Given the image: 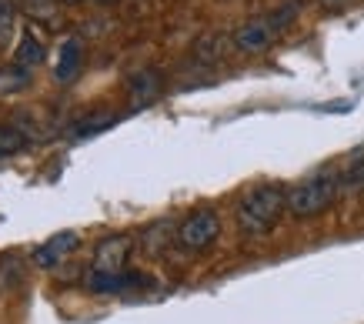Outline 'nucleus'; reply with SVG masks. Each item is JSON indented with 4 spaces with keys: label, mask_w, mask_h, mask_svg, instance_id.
Masks as SVG:
<instances>
[{
    "label": "nucleus",
    "mask_w": 364,
    "mask_h": 324,
    "mask_svg": "<svg viewBox=\"0 0 364 324\" xmlns=\"http://www.w3.org/2000/svg\"><path fill=\"white\" fill-rule=\"evenodd\" d=\"M287 211V188L281 184H261V188L247 190L237 204V231L247 237H261L274 231L277 221Z\"/></svg>",
    "instance_id": "obj_1"
},
{
    "label": "nucleus",
    "mask_w": 364,
    "mask_h": 324,
    "mask_svg": "<svg viewBox=\"0 0 364 324\" xmlns=\"http://www.w3.org/2000/svg\"><path fill=\"white\" fill-rule=\"evenodd\" d=\"M341 194H344L341 174H334V171H318V174H311L308 180H301L298 188L287 190V214L298 217V221H308L314 214L328 211Z\"/></svg>",
    "instance_id": "obj_2"
},
{
    "label": "nucleus",
    "mask_w": 364,
    "mask_h": 324,
    "mask_svg": "<svg viewBox=\"0 0 364 324\" xmlns=\"http://www.w3.org/2000/svg\"><path fill=\"white\" fill-rule=\"evenodd\" d=\"M301 11V0H287L284 7H277L271 14H261V17H251V21H244L237 31H234L231 44L241 50V54H261L267 47L274 44L281 31H284L287 23L298 17Z\"/></svg>",
    "instance_id": "obj_3"
},
{
    "label": "nucleus",
    "mask_w": 364,
    "mask_h": 324,
    "mask_svg": "<svg viewBox=\"0 0 364 324\" xmlns=\"http://www.w3.org/2000/svg\"><path fill=\"white\" fill-rule=\"evenodd\" d=\"M218 234H221V214L214 207H198L177 224L174 244L181 251H188V254H198V251H208L218 241Z\"/></svg>",
    "instance_id": "obj_4"
},
{
    "label": "nucleus",
    "mask_w": 364,
    "mask_h": 324,
    "mask_svg": "<svg viewBox=\"0 0 364 324\" xmlns=\"http://www.w3.org/2000/svg\"><path fill=\"white\" fill-rule=\"evenodd\" d=\"M131 237L124 234H114V237H104L94 251V274H121L127 257H131Z\"/></svg>",
    "instance_id": "obj_5"
},
{
    "label": "nucleus",
    "mask_w": 364,
    "mask_h": 324,
    "mask_svg": "<svg viewBox=\"0 0 364 324\" xmlns=\"http://www.w3.org/2000/svg\"><path fill=\"white\" fill-rule=\"evenodd\" d=\"M77 244H80L77 231H60V234H54L50 241H44V244L33 251V264H37V268H44V271L60 268L67 257L77 251Z\"/></svg>",
    "instance_id": "obj_6"
},
{
    "label": "nucleus",
    "mask_w": 364,
    "mask_h": 324,
    "mask_svg": "<svg viewBox=\"0 0 364 324\" xmlns=\"http://www.w3.org/2000/svg\"><path fill=\"white\" fill-rule=\"evenodd\" d=\"M157 94H161V74H157V70H137V74L127 80V97H131L134 107L151 104Z\"/></svg>",
    "instance_id": "obj_7"
},
{
    "label": "nucleus",
    "mask_w": 364,
    "mask_h": 324,
    "mask_svg": "<svg viewBox=\"0 0 364 324\" xmlns=\"http://www.w3.org/2000/svg\"><path fill=\"white\" fill-rule=\"evenodd\" d=\"M14 64H17V68H23V70L41 68V64H44V44H41L37 37L23 34L21 44H17V50H14Z\"/></svg>",
    "instance_id": "obj_8"
},
{
    "label": "nucleus",
    "mask_w": 364,
    "mask_h": 324,
    "mask_svg": "<svg viewBox=\"0 0 364 324\" xmlns=\"http://www.w3.org/2000/svg\"><path fill=\"white\" fill-rule=\"evenodd\" d=\"M80 57H84V47H80V40H67V44L60 47V60H57L54 77L57 80H70L74 74H77V68H80Z\"/></svg>",
    "instance_id": "obj_9"
},
{
    "label": "nucleus",
    "mask_w": 364,
    "mask_h": 324,
    "mask_svg": "<svg viewBox=\"0 0 364 324\" xmlns=\"http://www.w3.org/2000/svg\"><path fill=\"white\" fill-rule=\"evenodd\" d=\"M171 234H177V227H174L171 221H157V224H151V227L144 231V251L157 254L161 247L171 244Z\"/></svg>",
    "instance_id": "obj_10"
},
{
    "label": "nucleus",
    "mask_w": 364,
    "mask_h": 324,
    "mask_svg": "<svg viewBox=\"0 0 364 324\" xmlns=\"http://www.w3.org/2000/svg\"><path fill=\"white\" fill-rule=\"evenodd\" d=\"M31 84V70H23V68H7V70H0V94H17V90H23Z\"/></svg>",
    "instance_id": "obj_11"
},
{
    "label": "nucleus",
    "mask_w": 364,
    "mask_h": 324,
    "mask_svg": "<svg viewBox=\"0 0 364 324\" xmlns=\"http://www.w3.org/2000/svg\"><path fill=\"white\" fill-rule=\"evenodd\" d=\"M23 147H27V137H23L17 127H11V124H0V157L17 154V151H23Z\"/></svg>",
    "instance_id": "obj_12"
},
{
    "label": "nucleus",
    "mask_w": 364,
    "mask_h": 324,
    "mask_svg": "<svg viewBox=\"0 0 364 324\" xmlns=\"http://www.w3.org/2000/svg\"><path fill=\"white\" fill-rule=\"evenodd\" d=\"M14 23H17V7H14V0H0V47L14 37Z\"/></svg>",
    "instance_id": "obj_13"
},
{
    "label": "nucleus",
    "mask_w": 364,
    "mask_h": 324,
    "mask_svg": "<svg viewBox=\"0 0 364 324\" xmlns=\"http://www.w3.org/2000/svg\"><path fill=\"white\" fill-rule=\"evenodd\" d=\"M21 261H17V257L14 254H7L4 257V261H0V288L7 291L11 288V284H17V281H21Z\"/></svg>",
    "instance_id": "obj_14"
},
{
    "label": "nucleus",
    "mask_w": 364,
    "mask_h": 324,
    "mask_svg": "<svg viewBox=\"0 0 364 324\" xmlns=\"http://www.w3.org/2000/svg\"><path fill=\"white\" fill-rule=\"evenodd\" d=\"M321 7H328V11H341V7H351L354 0H318Z\"/></svg>",
    "instance_id": "obj_15"
},
{
    "label": "nucleus",
    "mask_w": 364,
    "mask_h": 324,
    "mask_svg": "<svg viewBox=\"0 0 364 324\" xmlns=\"http://www.w3.org/2000/svg\"><path fill=\"white\" fill-rule=\"evenodd\" d=\"M60 4H67V7H74V4H84V0H60Z\"/></svg>",
    "instance_id": "obj_16"
},
{
    "label": "nucleus",
    "mask_w": 364,
    "mask_h": 324,
    "mask_svg": "<svg viewBox=\"0 0 364 324\" xmlns=\"http://www.w3.org/2000/svg\"><path fill=\"white\" fill-rule=\"evenodd\" d=\"M97 4H114V0H97Z\"/></svg>",
    "instance_id": "obj_17"
},
{
    "label": "nucleus",
    "mask_w": 364,
    "mask_h": 324,
    "mask_svg": "<svg viewBox=\"0 0 364 324\" xmlns=\"http://www.w3.org/2000/svg\"><path fill=\"white\" fill-rule=\"evenodd\" d=\"M361 190H364V184H361Z\"/></svg>",
    "instance_id": "obj_18"
}]
</instances>
